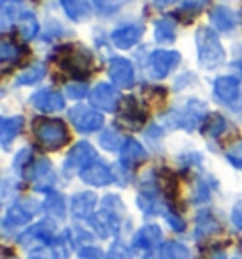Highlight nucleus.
Instances as JSON below:
<instances>
[{
    "label": "nucleus",
    "mask_w": 242,
    "mask_h": 259,
    "mask_svg": "<svg viewBox=\"0 0 242 259\" xmlns=\"http://www.w3.org/2000/svg\"><path fill=\"white\" fill-rule=\"evenodd\" d=\"M121 212H123V204H121L117 195H106L102 199V208L99 214H93L89 218L91 227L97 231L100 238L115 237L119 233L121 223Z\"/></svg>",
    "instance_id": "nucleus-1"
},
{
    "label": "nucleus",
    "mask_w": 242,
    "mask_h": 259,
    "mask_svg": "<svg viewBox=\"0 0 242 259\" xmlns=\"http://www.w3.org/2000/svg\"><path fill=\"white\" fill-rule=\"evenodd\" d=\"M195 44H197L199 63L205 68H216L223 63L225 51L221 48V42L216 34V30H212L210 27H200L195 34Z\"/></svg>",
    "instance_id": "nucleus-2"
},
{
    "label": "nucleus",
    "mask_w": 242,
    "mask_h": 259,
    "mask_svg": "<svg viewBox=\"0 0 242 259\" xmlns=\"http://www.w3.org/2000/svg\"><path fill=\"white\" fill-rule=\"evenodd\" d=\"M57 65L76 78H86L91 74L93 68V55L86 48H76V46H63L55 55Z\"/></svg>",
    "instance_id": "nucleus-3"
},
{
    "label": "nucleus",
    "mask_w": 242,
    "mask_h": 259,
    "mask_svg": "<svg viewBox=\"0 0 242 259\" xmlns=\"http://www.w3.org/2000/svg\"><path fill=\"white\" fill-rule=\"evenodd\" d=\"M207 119V104L200 101H187L182 108L172 110L169 115H165V123L172 129L193 131L203 125Z\"/></svg>",
    "instance_id": "nucleus-4"
},
{
    "label": "nucleus",
    "mask_w": 242,
    "mask_h": 259,
    "mask_svg": "<svg viewBox=\"0 0 242 259\" xmlns=\"http://www.w3.org/2000/svg\"><path fill=\"white\" fill-rule=\"evenodd\" d=\"M34 135L40 140V144L48 150H59L68 142V129L61 119H36L34 121Z\"/></svg>",
    "instance_id": "nucleus-5"
},
{
    "label": "nucleus",
    "mask_w": 242,
    "mask_h": 259,
    "mask_svg": "<svg viewBox=\"0 0 242 259\" xmlns=\"http://www.w3.org/2000/svg\"><path fill=\"white\" fill-rule=\"evenodd\" d=\"M95 159H97V151H95V148H93L91 144H87V142H78V144L68 151V155H66V159H64L63 174L66 176V178L74 176L76 172L82 174L87 166L95 163Z\"/></svg>",
    "instance_id": "nucleus-6"
},
{
    "label": "nucleus",
    "mask_w": 242,
    "mask_h": 259,
    "mask_svg": "<svg viewBox=\"0 0 242 259\" xmlns=\"http://www.w3.org/2000/svg\"><path fill=\"white\" fill-rule=\"evenodd\" d=\"M214 97L221 104H225V106H229L235 112H238L242 108L240 83L233 76H220V78H216V81H214Z\"/></svg>",
    "instance_id": "nucleus-7"
},
{
    "label": "nucleus",
    "mask_w": 242,
    "mask_h": 259,
    "mask_svg": "<svg viewBox=\"0 0 242 259\" xmlns=\"http://www.w3.org/2000/svg\"><path fill=\"white\" fill-rule=\"evenodd\" d=\"M182 55L172 50H157L150 55L148 61V72L153 79H163L180 65Z\"/></svg>",
    "instance_id": "nucleus-8"
},
{
    "label": "nucleus",
    "mask_w": 242,
    "mask_h": 259,
    "mask_svg": "<svg viewBox=\"0 0 242 259\" xmlns=\"http://www.w3.org/2000/svg\"><path fill=\"white\" fill-rule=\"evenodd\" d=\"M68 117L79 133H95L104 125L102 114H99L97 110L89 108V106H84V104H78V106L68 110Z\"/></svg>",
    "instance_id": "nucleus-9"
},
{
    "label": "nucleus",
    "mask_w": 242,
    "mask_h": 259,
    "mask_svg": "<svg viewBox=\"0 0 242 259\" xmlns=\"http://www.w3.org/2000/svg\"><path fill=\"white\" fill-rule=\"evenodd\" d=\"M55 223L51 220H42L36 225H32L30 229H27L19 237V244L25 246V248H30V246H46L51 244L55 240Z\"/></svg>",
    "instance_id": "nucleus-10"
},
{
    "label": "nucleus",
    "mask_w": 242,
    "mask_h": 259,
    "mask_svg": "<svg viewBox=\"0 0 242 259\" xmlns=\"http://www.w3.org/2000/svg\"><path fill=\"white\" fill-rule=\"evenodd\" d=\"M38 210H40V204H36L34 201L15 202L14 206L6 212L4 222H2V227H4V231L17 229V227H21L25 223H29Z\"/></svg>",
    "instance_id": "nucleus-11"
},
{
    "label": "nucleus",
    "mask_w": 242,
    "mask_h": 259,
    "mask_svg": "<svg viewBox=\"0 0 242 259\" xmlns=\"http://www.w3.org/2000/svg\"><path fill=\"white\" fill-rule=\"evenodd\" d=\"M29 180L36 191H44V193L51 191V187L55 184V172L48 159H38L36 163H32V166L29 168Z\"/></svg>",
    "instance_id": "nucleus-12"
},
{
    "label": "nucleus",
    "mask_w": 242,
    "mask_h": 259,
    "mask_svg": "<svg viewBox=\"0 0 242 259\" xmlns=\"http://www.w3.org/2000/svg\"><path fill=\"white\" fill-rule=\"evenodd\" d=\"M89 101L95 108L102 110V112H115L117 104H119V93L110 83H99L89 95Z\"/></svg>",
    "instance_id": "nucleus-13"
},
{
    "label": "nucleus",
    "mask_w": 242,
    "mask_h": 259,
    "mask_svg": "<svg viewBox=\"0 0 242 259\" xmlns=\"http://www.w3.org/2000/svg\"><path fill=\"white\" fill-rule=\"evenodd\" d=\"M119 121L123 125H127L131 129H138L142 127L144 121H146V110L140 106V102L133 99V97H127L121 101V108H119Z\"/></svg>",
    "instance_id": "nucleus-14"
},
{
    "label": "nucleus",
    "mask_w": 242,
    "mask_h": 259,
    "mask_svg": "<svg viewBox=\"0 0 242 259\" xmlns=\"http://www.w3.org/2000/svg\"><path fill=\"white\" fill-rule=\"evenodd\" d=\"M108 74H110V79L114 81L117 87H133L135 85V68L129 63L127 59L115 57L110 61V66H108Z\"/></svg>",
    "instance_id": "nucleus-15"
},
{
    "label": "nucleus",
    "mask_w": 242,
    "mask_h": 259,
    "mask_svg": "<svg viewBox=\"0 0 242 259\" xmlns=\"http://www.w3.org/2000/svg\"><path fill=\"white\" fill-rule=\"evenodd\" d=\"M82 180L86 182V184H89V186L104 187V186H110L115 180V174L108 165L100 163V161H95L93 165H89L82 172Z\"/></svg>",
    "instance_id": "nucleus-16"
},
{
    "label": "nucleus",
    "mask_w": 242,
    "mask_h": 259,
    "mask_svg": "<svg viewBox=\"0 0 242 259\" xmlns=\"http://www.w3.org/2000/svg\"><path fill=\"white\" fill-rule=\"evenodd\" d=\"M30 104L40 112L51 114V112H59L64 108V99L63 95L57 91H51V89H42V91H36L30 97Z\"/></svg>",
    "instance_id": "nucleus-17"
},
{
    "label": "nucleus",
    "mask_w": 242,
    "mask_h": 259,
    "mask_svg": "<svg viewBox=\"0 0 242 259\" xmlns=\"http://www.w3.org/2000/svg\"><path fill=\"white\" fill-rule=\"evenodd\" d=\"M144 34V27L142 25H125V27H119L115 29L112 34H110V40L115 48L119 50H131L135 44H138V40L142 38Z\"/></svg>",
    "instance_id": "nucleus-18"
},
{
    "label": "nucleus",
    "mask_w": 242,
    "mask_h": 259,
    "mask_svg": "<svg viewBox=\"0 0 242 259\" xmlns=\"http://www.w3.org/2000/svg\"><path fill=\"white\" fill-rule=\"evenodd\" d=\"M163 240V233L157 225H144L133 237V248L136 250H153Z\"/></svg>",
    "instance_id": "nucleus-19"
},
{
    "label": "nucleus",
    "mask_w": 242,
    "mask_h": 259,
    "mask_svg": "<svg viewBox=\"0 0 242 259\" xmlns=\"http://www.w3.org/2000/svg\"><path fill=\"white\" fill-rule=\"evenodd\" d=\"M97 204V197L91 191H84L72 197V214L78 220H89L93 216V208Z\"/></svg>",
    "instance_id": "nucleus-20"
},
{
    "label": "nucleus",
    "mask_w": 242,
    "mask_h": 259,
    "mask_svg": "<svg viewBox=\"0 0 242 259\" xmlns=\"http://www.w3.org/2000/svg\"><path fill=\"white\" fill-rule=\"evenodd\" d=\"M210 21H212L214 29L221 30V32H229V30H233L236 27L238 17H236V14L233 12V10L218 6L210 12Z\"/></svg>",
    "instance_id": "nucleus-21"
},
{
    "label": "nucleus",
    "mask_w": 242,
    "mask_h": 259,
    "mask_svg": "<svg viewBox=\"0 0 242 259\" xmlns=\"http://www.w3.org/2000/svg\"><path fill=\"white\" fill-rule=\"evenodd\" d=\"M119 153H121V163H125L129 166L136 165V163H140V161H144V159L148 157L144 146L140 142H136L135 138H125Z\"/></svg>",
    "instance_id": "nucleus-22"
},
{
    "label": "nucleus",
    "mask_w": 242,
    "mask_h": 259,
    "mask_svg": "<svg viewBox=\"0 0 242 259\" xmlns=\"http://www.w3.org/2000/svg\"><path fill=\"white\" fill-rule=\"evenodd\" d=\"M23 129V117L21 115H14V117H2L0 121V142L4 148H10L12 140H14Z\"/></svg>",
    "instance_id": "nucleus-23"
},
{
    "label": "nucleus",
    "mask_w": 242,
    "mask_h": 259,
    "mask_svg": "<svg viewBox=\"0 0 242 259\" xmlns=\"http://www.w3.org/2000/svg\"><path fill=\"white\" fill-rule=\"evenodd\" d=\"M59 4L72 21H84L91 15V6L87 0H59Z\"/></svg>",
    "instance_id": "nucleus-24"
},
{
    "label": "nucleus",
    "mask_w": 242,
    "mask_h": 259,
    "mask_svg": "<svg viewBox=\"0 0 242 259\" xmlns=\"http://www.w3.org/2000/svg\"><path fill=\"white\" fill-rule=\"evenodd\" d=\"M74 244H76V240L72 238L70 231L66 229V231H63V233H61V235H59L53 242H51V248H53L55 257L66 259L72 253V250H74Z\"/></svg>",
    "instance_id": "nucleus-25"
},
{
    "label": "nucleus",
    "mask_w": 242,
    "mask_h": 259,
    "mask_svg": "<svg viewBox=\"0 0 242 259\" xmlns=\"http://www.w3.org/2000/svg\"><path fill=\"white\" fill-rule=\"evenodd\" d=\"M220 229V223L218 220L210 214V212H200L197 216V227H195V238H205L208 235H212Z\"/></svg>",
    "instance_id": "nucleus-26"
},
{
    "label": "nucleus",
    "mask_w": 242,
    "mask_h": 259,
    "mask_svg": "<svg viewBox=\"0 0 242 259\" xmlns=\"http://www.w3.org/2000/svg\"><path fill=\"white\" fill-rule=\"evenodd\" d=\"M176 38V23L172 17H161L155 23V40L161 44L174 42Z\"/></svg>",
    "instance_id": "nucleus-27"
},
{
    "label": "nucleus",
    "mask_w": 242,
    "mask_h": 259,
    "mask_svg": "<svg viewBox=\"0 0 242 259\" xmlns=\"http://www.w3.org/2000/svg\"><path fill=\"white\" fill-rule=\"evenodd\" d=\"M46 76V66L42 63H36V65L29 66L27 70H23L17 78H15V83L17 85H32L36 81H40V79Z\"/></svg>",
    "instance_id": "nucleus-28"
},
{
    "label": "nucleus",
    "mask_w": 242,
    "mask_h": 259,
    "mask_svg": "<svg viewBox=\"0 0 242 259\" xmlns=\"http://www.w3.org/2000/svg\"><path fill=\"white\" fill-rule=\"evenodd\" d=\"M227 127V121H225V117L220 114H210L207 115V119L203 123V131H205V135L212 138H218L225 131Z\"/></svg>",
    "instance_id": "nucleus-29"
},
{
    "label": "nucleus",
    "mask_w": 242,
    "mask_h": 259,
    "mask_svg": "<svg viewBox=\"0 0 242 259\" xmlns=\"http://www.w3.org/2000/svg\"><path fill=\"white\" fill-rule=\"evenodd\" d=\"M44 208L48 214L51 216H57V218H63L64 216V199L63 195H59L57 191H48L46 193V201H44Z\"/></svg>",
    "instance_id": "nucleus-30"
},
{
    "label": "nucleus",
    "mask_w": 242,
    "mask_h": 259,
    "mask_svg": "<svg viewBox=\"0 0 242 259\" xmlns=\"http://www.w3.org/2000/svg\"><path fill=\"white\" fill-rule=\"evenodd\" d=\"M38 29H40V25L30 12L19 15V32H21L23 40H32L38 34Z\"/></svg>",
    "instance_id": "nucleus-31"
},
{
    "label": "nucleus",
    "mask_w": 242,
    "mask_h": 259,
    "mask_svg": "<svg viewBox=\"0 0 242 259\" xmlns=\"http://www.w3.org/2000/svg\"><path fill=\"white\" fill-rule=\"evenodd\" d=\"M161 259H191V253L180 242H165L161 246Z\"/></svg>",
    "instance_id": "nucleus-32"
},
{
    "label": "nucleus",
    "mask_w": 242,
    "mask_h": 259,
    "mask_svg": "<svg viewBox=\"0 0 242 259\" xmlns=\"http://www.w3.org/2000/svg\"><path fill=\"white\" fill-rule=\"evenodd\" d=\"M99 142H100V146H102L104 150L115 151V150H121V146H123V142H125V140L119 137V133H117V131L106 129V131H102Z\"/></svg>",
    "instance_id": "nucleus-33"
},
{
    "label": "nucleus",
    "mask_w": 242,
    "mask_h": 259,
    "mask_svg": "<svg viewBox=\"0 0 242 259\" xmlns=\"http://www.w3.org/2000/svg\"><path fill=\"white\" fill-rule=\"evenodd\" d=\"M19 53H21V50H19L14 42H10V40H2V42H0V61H2V63L17 61Z\"/></svg>",
    "instance_id": "nucleus-34"
},
{
    "label": "nucleus",
    "mask_w": 242,
    "mask_h": 259,
    "mask_svg": "<svg viewBox=\"0 0 242 259\" xmlns=\"http://www.w3.org/2000/svg\"><path fill=\"white\" fill-rule=\"evenodd\" d=\"M64 93L68 95L70 99H74V101H79V99H84V97L89 93V89H87V85L82 83V81H72V83L66 85Z\"/></svg>",
    "instance_id": "nucleus-35"
},
{
    "label": "nucleus",
    "mask_w": 242,
    "mask_h": 259,
    "mask_svg": "<svg viewBox=\"0 0 242 259\" xmlns=\"http://www.w3.org/2000/svg\"><path fill=\"white\" fill-rule=\"evenodd\" d=\"M95 6L100 10V14H114L121 6V0H91Z\"/></svg>",
    "instance_id": "nucleus-36"
},
{
    "label": "nucleus",
    "mask_w": 242,
    "mask_h": 259,
    "mask_svg": "<svg viewBox=\"0 0 242 259\" xmlns=\"http://www.w3.org/2000/svg\"><path fill=\"white\" fill-rule=\"evenodd\" d=\"M78 259H108V257L104 255L102 250H99V248L86 246V248H82L78 252Z\"/></svg>",
    "instance_id": "nucleus-37"
},
{
    "label": "nucleus",
    "mask_w": 242,
    "mask_h": 259,
    "mask_svg": "<svg viewBox=\"0 0 242 259\" xmlns=\"http://www.w3.org/2000/svg\"><path fill=\"white\" fill-rule=\"evenodd\" d=\"M30 157H32V151H30L29 148H25V150L19 151V153H17V157H15V161H14V168H15V170H21L23 166H25L30 161Z\"/></svg>",
    "instance_id": "nucleus-38"
},
{
    "label": "nucleus",
    "mask_w": 242,
    "mask_h": 259,
    "mask_svg": "<svg viewBox=\"0 0 242 259\" xmlns=\"http://www.w3.org/2000/svg\"><path fill=\"white\" fill-rule=\"evenodd\" d=\"M165 220L169 222V225H171L174 231H182L184 229V220L176 214V212H172V210H169L167 214H165Z\"/></svg>",
    "instance_id": "nucleus-39"
},
{
    "label": "nucleus",
    "mask_w": 242,
    "mask_h": 259,
    "mask_svg": "<svg viewBox=\"0 0 242 259\" xmlns=\"http://www.w3.org/2000/svg\"><path fill=\"white\" fill-rule=\"evenodd\" d=\"M205 4H207V0H184L180 10H182V12H191V14H197Z\"/></svg>",
    "instance_id": "nucleus-40"
},
{
    "label": "nucleus",
    "mask_w": 242,
    "mask_h": 259,
    "mask_svg": "<svg viewBox=\"0 0 242 259\" xmlns=\"http://www.w3.org/2000/svg\"><path fill=\"white\" fill-rule=\"evenodd\" d=\"M208 197H210V189H208V186L199 184L197 189H195V195H193V202H205V201H208Z\"/></svg>",
    "instance_id": "nucleus-41"
},
{
    "label": "nucleus",
    "mask_w": 242,
    "mask_h": 259,
    "mask_svg": "<svg viewBox=\"0 0 242 259\" xmlns=\"http://www.w3.org/2000/svg\"><path fill=\"white\" fill-rule=\"evenodd\" d=\"M231 222L235 225L236 229L242 231V201H238L233 206V212H231Z\"/></svg>",
    "instance_id": "nucleus-42"
},
{
    "label": "nucleus",
    "mask_w": 242,
    "mask_h": 259,
    "mask_svg": "<svg viewBox=\"0 0 242 259\" xmlns=\"http://www.w3.org/2000/svg\"><path fill=\"white\" fill-rule=\"evenodd\" d=\"M227 159L231 165H235L236 168H242V151L240 153H235V151H229L227 153Z\"/></svg>",
    "instance_id": "nucleus-43"
},
{
    "label": "nucleus",
    "mask_w": 242,
    "mask_h": 259,
    "mask_svg": "<svg viewBox=\"0 0 242 259\" xmlns=\"http://www.w3.org/2000/svg\"><path fill=\"white\" fill-rule=\"evenodd\" d=\"M29 259H55V255H51V253L48 252H44V250H40V252H36L32 253Z\"/></svg>",
    "instance_id": "nucleus-44"
},
{
    "label": "nucleus",
    "mask_w": 242,
    "mask_h": 259,
    "mask_svg": "<svg viewBox=\"0 0 242 259\" xmlns=\"http://www.w3.org/2000/svg\"><path fill=\"white\" fill-rule=\"evenodd\" d=\"M157 6H171L172 2H176V0H155Z\"/></svg>",
    "instance_id": "nucleus-45"
},
{
    "label": "nucleus",
    "mask_w": 242,
    "mask_h": 259,
    "mask_svg": "<svg viewBox=\"0 0 242 259\" xmlns=\"http://www.w3.org/2000/svg\"><path fill=\"white\" fill-rule=\"evenodd\" d=\"M212 259H227V257H225V253H223V252H218Z\"/></svg>",
    "instance_id": "nucleus-46"
},
{
    "label": "nucleus",
    "mask_w": 242,
    "mask_h": 259,
    "mask_svg": "<svg viewBox=\"0 0 242 259\" xmlns=\"http://www.w3.org/2000/svg\"><path fill=\"white\" fill-rule=\"evenodd\" d=\"M233 66H236V68L240 70V74H242V63H235V65H233Z\"/></svg>",
    "instance_id": "nucleus-47"
},
{
    "label": "nucleus",
    "mask_w": 242,
    "mask_h": 259,
    "mask_svg": "<svg viewBox=\"0 0 242 259\" xmlns=\"http://www.w3.org/2000/svg\"><path fill=\"white\" fill-rule=\"evenodd\" d=\"M2 2H4V4H6V2H14L15 4V2H21V0H2Z\"/></svg>",
    "instance_id": "nucleus-48"
},
{
    "label": "nucleus",
    "mask_w": 242,
    "mask_h": 259,
    "mask_svg": "<svg viewBox=\"0 0 242 259\" xmlns=\"http://www.w3.org/2000/svg\"><path fill=\"white\" fill-rule=\"evenodd\" d=\"M144 259H151V257H144Z\"/></svg>",
    "instance_id": "nucleus-49"
}]
</instances>
